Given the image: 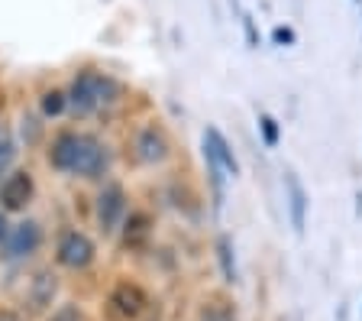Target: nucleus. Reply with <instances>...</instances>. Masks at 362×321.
I'll return each instance as SVG.
<instances>
[{"mask_svg":"<svg viewBox=\"0 0 362 321\" xmlns=\"http://www.w3.org/2000/svg\"><path fill=\"white\" fill-rule=\"evenodd\" d=\"M52 166L62 172H78V176L94 179L107 169V153L94 137L62 133L52 146Z\"/></svg>","mask_w":362,"mask_h":321,"instance_id":"f257e3e1","label":"nucleus"},{"mask_svg":"<svg viewBox=\"0 0 362 321\" xmlns=\"http://www.w3.org/2000/svg\"><path fill=\"white\" fill-rule=\"evenodd\" d=\"M113 94H117V84L110 78L98 75V72H84L71 84V107H75L78 114H90V111L110 104Z\"/></svg>","mask_w":362,"mask_h":321,"instance_id":"f03ea898","label":"nucleus"},{"mask_svg":"<svg viewBox=\"0 0 362 321\" xmlns=\"http://www.w3.org/2000/svg\"><path fill=\"white\" fill-rule=\"evenodd\" d=\"M204 159L207 162H217L223 172H230V176H240V162H236L233 150H230V143H226L223 137H220L217 127H207L204 130Z\"/></svg>","mask_w":362,"mask_h":321,"instance_id":"7ed1b4c3","label":"nucleus"},{"mask_svg":"<svg viewBox=\"0 0 362 321\" xmlns=\"http://www.w3.org/2000/svg\"><path fill=\"white\" fill-rule=\"evenodd\" d=\"M59 260L71 269H84L94 260V244H90L84 234H78V230H68L59 244Z\"/></svg>","mask_w":362,"mask_h":321,"instance_id":"20e7f679","label":"nucleus"},{"mask_svg":"<svg viewBox=\"0 0 362 321\" xmlns=\"http://www.w3.org/2000/svg\"><path fill=\"white\" fill-rule=\"evenodd\" d=\"M39 240H42V234H39V224L33 221H23L16 224V227H10V237H7V257L10 260H20V257H30V253H36Z\"/></svg>","mask_w":362,"mask_h":321,"instance_id":"39448f33","label":"nucleus"},{"mask_svg":"<svg viewBox=\"0 0 362 321\" xmlns=\"http://www.w3.org/2000/svg\"><path fill=\"white\" fill-rule=\"evenodd\" d=\"M30 195H33L30 172H16V176H10L7 182H4V188H0V201H4L7 211H20V208H26Z\"/></svg>","mask_w":362,"mask_h":321,"instance_id":"423d86ee","label":"nucleus"},{"mask_svg":"<svg viewBox=\"0 0 362 321\" xmlns=\"http://www.w3.org/2000/svg\"><path fill=\"white\" fill-rule=\"evenodd\" d=\"M120 214H123V188H120V185H107V188L100 191V198H98L100 227L113 230V227H117V221H120Z\"/></svg>","mask_w":362,"mask_h":321,"instance_id":"0eeeda50","label":"nucleus"},{"mask_svg":"<svg viewBox=\"0 0 362 321\" xmlns=\"http://www.w3.org/2000/svg\"><path fill=\"white\" fill-rule=\"evenodd\" d=\"M285 188H288V201H291V221H294V230L304 234V211H308V195H304L301 182L294 172L285 176Z\"/></svg>","mask_w":362,"mask_h":321,"instance_id":"6e6552de","label":"nucleus"},{"mask_svg":"<svg viewBox=\"0 0 362 321\" xmlns=\"http://www.w3.org/2000/svg\"><path fill=\"white\" fill-rule=\"evenodd\" d=\"M55 289H59V283H55L52 269H42V273H36V279H33V289H30V305L33 308L52 305Z\"/></svg>","mask_w":362,"mask_h":321,"instance_id":"1a4fd4ad","label":"nucleus"},{"mask_svg":"<svg viewBox=\"0 0 362 321\" xmlns=\"http://www.w3.org/2000/svg\"><path fill=\"white\" fill-rule=\"evenodd\" d=\"M110 305H117V312L120 315H127V318H133V315H139L143 312V305H146V295L136 286H120V289L113 292V298H110Z\"/></svg>","mask_w":362,"mask_h":321,"instance_id":"9d476101","label":"nucleus"},{"mask_svg":"<svg viewBox=\"0 0 362 321\" xmlns=\"http://www.w3.org/2000/svg\"><path fill=\"white\" fill-rule=\"evenodd\" d=\"M136 150H139V159L143 162H162L168 153L165 140H162V133L156 130H143L139 133V140H136Z\"/></svg>","mask_w":362,"mask_h":321,"instance_id":"9b49d317","label":"nucleus"},{"mask_svg":"<svg viewBox=\"0 0 362 321\" xmlns=\"http://www.w3.org/2000/svg\"><path fill=\"white\" fill-rule=\"evenodd\" d=\"M149 237V218L146 214H133L127 221V244H143V240Z\"/></svg>","mask_w":362,"mask_h":321,"instance_id":"f8f14e48","label":"nucleus"},{"mask_svg":"<svg viewBox=\"0 0 362 321\" xmlns=\"http://www.w3.org/2000/svg\"><path fill=\"white\" fill-rule=\"evenodd\" d=\"M217 250H220V266H223L226 283H236V263H233V247H230V237H220Z\"/></svg>","mask_w":362,"mask_h":321,"instance_id":"ddd939ff","label":"nucleus"},{"mask_svg":"<svg viewBox=\"0 0 362 321\" xmlns=\"http://www.w3.org/2000/svg\"><path fill=\"white\" fill-rule=\"evenodd\" d=\"M201 321H236V315L226 302H211V305H204Z\"/></svg>","mask_w":362,"mask_h":321,"instance_id":"4468645a","label":"nucleus"},{"mask_svg":"<svg viewBox=\"0 0 362 321\" xmlns=\"http://www.w3.org/2000/svg\"><path fill=\"white\" fill-rule=\"evenodd\" d=\"M259 130H262V137L269 146L279 143V123H275V117H269V114L259 117Z\"/></svg>","mask_w":362,"mask_h":321,"instance_id":"2eb2a0df","label":"nucleus"},{"mask_svg":"<svg viewBox=\"0 0 362 321\" xmlns=\"http://www.w3.org/2000/svg\"><path fill=\"white\" fill-rule=\"evenodd\" d=\"M62 107H65V94H59V91H49L42 98V114H49V117H55V114H62Z\"/></svg>","mask_w":362,"mask_h":321,"instance_id":"dca6fc26","label":"nucleus"},{"mask_svg":"<svg viewBox=\"0 0 362 321\" xmlns=\"http://www.w3.org/2000/svg\"><path fill=\"white\" fill-rule=\"evenodd\" d=\"M52 321H81V312L75 305H62L59 312L52 315Z\"/></svg>","mask_w":362,"mask_h":321,"instance_id":"f3484780","label":"nucleus"},{"mask_svg":"<svg viewBox=\"0 0 362 321\" xmlns=\"http://www.w3.org/2000/svg\"><path fill=\"white\" fill-rule=\"evenodd\" d=\"M243 26H246L249 46H259V33H256V23H252V16H243Z\"/></svg>","mask_w":362,"mask_h":321,"instance_id":"a211bd4d","label":"nucleus"},{"mask_svg":"<svg viewBox=\"0 0 362 321\" xmlns=\"http://www.w3.org/2000/svg\"><path fill=\"white\" fill-rule=\"evenodd\" d=\"M272 39H275V43H294V30H288V26H279V30L272 33Z\"/></svg>","mask_w":362,"mask_h":321,"instance_id":"6ab92c4d","label":"nucleus"},{"mask_svg":"<svg viewBox=\"0 0 362 321\" xmlns=\"http://www.w3.org/2000/svg\"><path fill=\"white\" fill-rule=\"evenodd\" d=\"M10 156H13V150H10V143H7V140H0V169H4V166H7V162H10Z\"/></svg>","mask_w":362,"mask_h":321,"instance_id":"aec40b11","label":"nucleus"},{"mask_svg":"<svg viewBox=\"0 0 362 321\" xmlns=\"http://www.w3.org/2000/svg\"><path fill=\"white\" fill-rule=\"evenodd\" d=\"M7 237H10V224H7V218L0 214V244H7Z\"/></svg>","mask_w":362,"mask_h":321,"instance_id":"412c9836","label":"nucleus"},{"mask_svg":"<svg viewBox=\"0 0 362 321\" xmlns=\"http://www.w3.org/2000/svg\"><path fill=\"white\" fill-rule=\"evenodd\" d=\"M356 201H359V205H356V214H362V191L356 195Z\"/></svg>","mask_w":362,"mask_h":321,"instance_id":"4be33fe9","label":"nucleus"},{"mask_svg":"<svg viewBox=\"0 0 362 321\" xmlns=\"http://www.w3.org/2000/svg\"><path fill=\"white\" fill-rule=\"evenodd\" d=\"M0 321H16V318H13V315H0Z\"/></svg>","mask_w":362,"mask_h":321,"instance_id":"5701e85b","label":"nucleus"},{"mask_svg":"<svg viewBox=\"0 0 362 321\" xmlns=\"http://www.w3.org/2000/svg\"><path fill=\"white\" fill-rule=\"evenodd\" d=\"M0 140H4V133H0Z\"/></svg>","mask_w":362,"mask_h":321,"instance_id":"b1692460","label":"nucleus"}]
</instances>
